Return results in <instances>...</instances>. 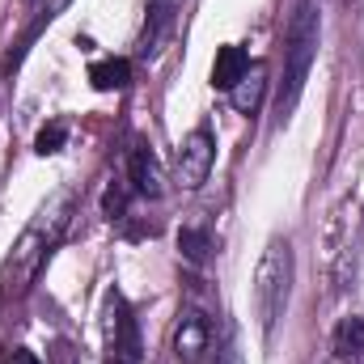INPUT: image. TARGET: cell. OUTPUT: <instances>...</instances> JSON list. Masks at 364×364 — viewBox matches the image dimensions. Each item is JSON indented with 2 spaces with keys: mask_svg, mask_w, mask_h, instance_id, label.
Returning a JSON list of instances; mask_svg holds the SVG:
<instances>
[{
  "mask_svg": "<svg viewBox=\"0 0 364 364\" xmlns=\"http://www.w3.org/2000/svg\"><path fill=\"white\" fill-rule=\"evenodd\" d=\"M314 55H318V0H301L292 13V26H288V47H284V81H279V97H275L279 119H288L296 110L301 90L309 81V68H314Z\"/></svg>",
  "mask_w": 364,
  "mask_h": 364,
  "instance_id": "2",
  "label": "cell"
},
{
  "mask_svg": "<svg viewBox=\"0 0 364 364\" xmlns=\"http://www.w3.org/2000/svg\"><path fill=\"white\" fill-rule=\"evenodd\" d=\"M127 81H132V64H127V60H114V55H110V60H97L90 68V85L102 90V93L123 90Z\"/></svg>",
  "mask_w": 364,
  "mask_h": 364,
  "instance_id": "11",
  "label": "cell"
},
{
  "mask_svg": "<svg viewBox=\"0 0 364 364\" xmlns=\"http://www.w3.org/2000/svg\"><path fill=\"white\" fill-rule=\"evenodd\" d=\"M212 161H216V144H212V132L208 127H195L186 140H182L178 157H174V178L182 191H199L208 174H212Z\"/></svg>",
  "mask_w": 364,
  "mask_h": 364,
  "instance_id": "5",
  "label": "cell"
},
{
  "mask_svg": "<svg viewBox=\"0 0 364 364\" xmlns=\"http://www.w3.org/2000/svg\"><path fill=\"white\" fill-rule=\"evenodd\" d=\"M123 208H127V195H123V186H110V191H106V199H102V212L114 220V216H123Z\"/></svg>",
  "mask_w": 364,
  "mask_h": 364,
  "instance_id": "14",
  "label": "cell"
},
{
  "mask_svg": "<svg viewBox=\"0 0 364 364\" xmlns=\"http://www.w3.org/2000/svg\"><path fill=\"white\" fill-rule=\"evenodd\" d=\"M288 288H292V246L284 237H275L263 250V263L255 272V314H259V326L267 339L288 309Z\"/></svg>",
  "mask_w": 364,
  "mask_h": 364,
  "instance_id": "3",
  "label": "cell"
},
{
  "mask_svg": "<svg viewBox=\"0 0 364 364\" xmlns=\"http://www.w3.org/2000/svg\"><path fill=\"white\" fill-rule=\"evenodd\" d=\"M178 250L186 263H203L208 259V250H212V242H208V233L203 229H182L178 233Z\"/></svg>",
  "mask_w": 364,
  "mask_h": 364,
  "instance_id": "13",
  "label": "cell"
},
{
  "mask_svg": "<svg viewBox=\"0 0 364 364\" xmlns=\"http://www.w3.org/2000/svg\"><path fill=\"white\" fill-rule=\"evenodd\" d=\"M335 356L343 364L364 360V318H343V326L335 331Z\"/></svg>",
  "mask_w": 364,
  "mask_h": 364,
  "instance_id": "10",
  "label": "cell"
},
{
  "mask_svg": "<svg viewBox=\"0 0 364 364\" xmlns=\"http://www.w3.org/2000/svg\"><path fill=\"white\" fill-rule=\"evenodd\" d=\"M208 339H212L208 318L195 314V309H186L178 318V331H174V356H178V364H203Z\"/></svg>",
  "mask_w": 364,
  "mask_h": 364,
  "instance_id": "6",
  "label": "cell"
},
{
  "mask_svg": "<svg viewBox=\"0 0 364 364\" xmlns=\"http://www.w3.org/2000/svg\"><path fill=\"white\" fill-rule=\"evenodd\" d=\"M127 170H132V186H136L140 195H149V199H157V195L166 191V178H161V166H157V157H153V149H144V144H136V149H132V157H127Z\"/></svg>",
  "mask_w": 364,
  "mask_h": 364,
  "instance_id": "7",
  "label": "cell"
},
{
  "mask_svg": "<svg viewBox=\"0 0 364 364\" xmlns=\"http://www.w3.org/2000/svg\"><path fill=\"white\" fill-rule=\"evenodd\" d=\"M263 90H267V68H263V64H250L246 77L229 90V97H233V106H237L242 114H255L259 102H263Z\"/></svg>",
  "mask_w": 364,
  "mask_h": 364,
  "instance_id": "9",
  "label": "cell"
},
{
  "mask_svg": "<svg viewBox=\"0 0 364 364\" xmlns=\"http://www.w3.org/2000/svg\"><path fill=\"white\" fill-rule=\"evenodd\" d=\"M4 364H43L34 352H26V348H13L9 356H4Z\"/></svg>",
  "mask_w": 364,
  "mask_h": 364,
  "instance_id": "15",
  "label": "cell"
},
{
  "mask_svg": "<svg viewBox=\"0 0 364 364\" xmlns=\"http://www.w3.org/2000/svg\"><path fill=\"white\" fill-rule=\"evenodd\" d=\"M220 364H242V352H237V343H229V348L220 352Z\"/></svg>",
  "mask_w": 364,
  "mask_h": 364,
  "instance_id": "16",
  "label": "cell"
},
{
  "mask_svg": "<svg viewBox=\"0 0 364 364\" xmlns=\"http://www.w3.org/2000/svg\"><path fill=\"white\" fill-rule=\"evenodd\" d=\"M246 68H250V55L242 47H220L216 60H212V85L216 90H233L246 77Z\"/></svg>",
  "mask_w": 364,
  "mask_h": 364,
  "instance_id": "8",
  "label": "cell"
},
{
  "mask_svg": "<svg viewBox=\"0 0 364 364\" xmlns=\"http://www.w3.org/2000/svg\"><path fill=\"white\" fill-rule=\"evenodd\" d=\"M106 364H144L140 326L119 292L106 296Z\"/></svg>",
  "mask_w": 364,
  "mask_h": 364,
  "instance_id": "4",
  "label": "cell"
},
{
  "mask_svg": "<svg viewBox=\"0 0 364 364\" xmlns=\"http://www.w3.org/2000/svg\"><path fill=\"white\" fill-rule=\"evenodd\" d=\"M73 203H77V195H73V191H60V195L21 229V237L13 242V250H9V259H4V267H0V301H21V296L30 292L38 267H43L47 255L60 246V237H64V229H68V220H73Z\"/></svg>",
  "mask_w": 364,
  "mask_h": 364,
  "instance_id": "1",
  "label": "cell"
},
{
  "mask_svg": "<svg viewBox=\"0 0 364 364\" xmlns=\"http://www.w3.org/2000/svg\"><path fill=\"white\" fill-rule=\"evenodd\" d=\"M64 144H68V123H64V119L47 123V127L34 136V153H38V157H51V153H60Z\"/></svg>",
  "mask_w": 364,
  "mask_h": 364,
  "instance_id": "12",
  "label": "cell"
}]
</instances>
